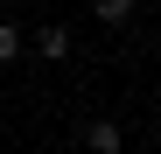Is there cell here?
I'll list each match as a JSON object with an SVG mask.
<instances>
[{"instance_id": "cell-1", "label": "cell", "mask_w": 161, "mask_h": 154, "mask_svg": "<svg viewBox=\"0 0 161 154\" xmlns=\"http://www.w3.org/2000/svg\"><path fill=\"white\" fill-rule=\"evenodd\" d=\"M84 140H91V154H119V126H112V119H91Z\"/></svg>"}, {"instance_id": "cell-2", "label": "cell", "mask_w": 161, "mask_h": 154, "mask_svg": "<svg viewBox=\"0 0 161 154\" xmlns=\"http://www.w3.org/2000/svg\"><path fill=\"white\" fill-rule=\"evenodd\" d=\"M35 49H42L49 63H63V56H70V28H42V35H35Z\"/></svg>"}, {"instance_id": "cell-3", "label": "cell", "mask_w": 161, "mask_h": 154, "mask_svg": "<svg viewBox=\"0 0 161 154\" xmlns=\"http://www.w3.org/2000/svg\"><path fill=\"white\" fill-rule=\"evenodd\" d=\"M91 7H98L105 28H126V21H133V0H91Z\"/></svg>"}, {"instance_id": "cell-4", "label": "cell", "mask_w": 161, "mask_h": 154, "mask_svg": "<svg viewBox=\"0 0 161 154\" xmlns=\"http://www.w3.org/2000/svg\"><path fill=\"white\" fill-rule=\"evenodd\" d=\"M21 56V28H14V21H0V63H14Z\"/></svg>"}]
</instances>
